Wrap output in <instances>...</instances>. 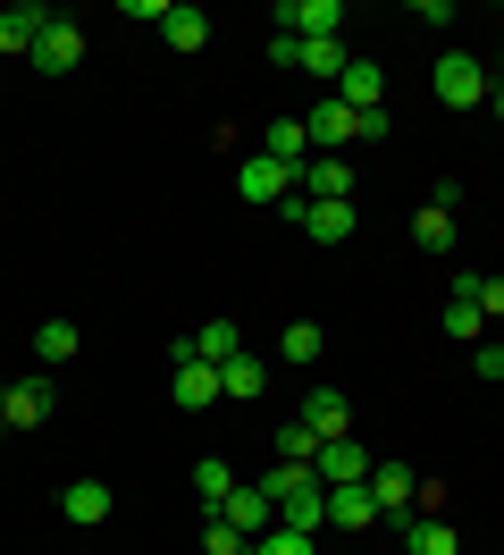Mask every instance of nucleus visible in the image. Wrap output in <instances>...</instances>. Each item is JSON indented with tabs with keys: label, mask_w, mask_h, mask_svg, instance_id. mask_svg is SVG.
I'll use <instances>...</instances> for the list:
<instances>
[{
	"label": "nucleus",
	"mask_w": 504,
	"mask_h": 555,
	"mask_svg": "<svg viewBox=\"0 0 504 555\" xmlns=\"http://www.w3.org/2000/svg\"><path fill=\"white\" fill-rule=\"evenodd\" d=\"M235 194H244L253 210H286V203L302 194V169H286V160H269V152H253V160L235 169Z\"/></svg>",
	"instance_id": "obj_1"
},
{
	"label": "nucleus",
	"mask_w": 504,
	"mask_h": 555,
	"mask_svg": "<svg viewBox=\"0 0 504 555\" xmlns=\"http://www.w3.org/2000/svg\"><path fill=\"white\" fill-rule=\"evenodd\" d=\"M429 85H437V102H445V109H479L488 93H496V85H488V68H479L470 51H445Z\"/></svg>",
	"instance_id": "obj_2"
},
{
	"label": "nucleus",
	"mask_w": 504,
	"mask_h": 555,
	"mask_svg": "<svg viewBox=\"0 0 504 555\" xmlns=\"http://www.w3.org/2000/svg\"><path fill=\"white\" fill-rule=\"evenodd\" d=\"M302 135H311V160H345V143H353V109L320 93V102L302 109Z\"/></svg>",
	"instance_id": "obj_3"
},
{
	"label": "nucleus",
	"mask_w": 504,
	"mask_h": 555,
	"mask_svg": "<svg viewBox=\"0 0 504 555\" xmlns=\"http://www.w3.org/2000/svg\"><path fill=\"white\" fill-rule=\"evenodd\" d=\"M269 17H277V35H295V42H328L345 26V0H277Z\"/></svg>",
	"instance_id": "obj_4"
},
{
	"label": "nucleus",
	"mask_w": 504,
	"mask_h": 555,
	"mask_svg": "<svg viewBox=\"0 0 504 555\" xmlns=\"http://www.w3.org/2000/svg\"><path fill=\"white\" fill-rule=\"evenodd\" d=\"M168 396H177L185 413H210V404H219V362H194L185 337H177V379H168Z\"/></svg>",
	"instance_id": "obj_5"
},
{
	"label": "nucleus",
	"mask_w": 504,
	"mask_h": 555,
	"mask_svg": "<svg viewBox=\"0 0 504 555\" xmlns=\"http://www.w3.org/2000/svg\"><path fill=\"white\" fill-rule=\"evenodd\" d=\"M311 472H320V488H362L370 480V447H362V438H328Z\"/></svg>",
	"instance_id": "obj_6"
},
{
	"label": "nucleus",
	"mask_w": 504,
	"mask_h": 555,
	"mask_svg": "<svg viewBox=\"0 0 504 555\" xmlns=\"http://www.w3.org/2000/svg\"><path fill=\"white\" fill-rule=\"evenodd\" d=\"M76 60H85V26H76V17H51L42 42H34V68H42V76H67Z\"/></svg>",
	"instance_id": "obj_7"
},
{
	"label": "nucleus",
	"mask_w": 504,
	"mask_h": 555,
	"mask_svg": "<svg viewBox=\"0 0 504 555\" xmlns=\"http://www.w3.org/2000/svg\"><path fill=\"white\" fill-rule=\"evenodd\" d=\"M60 9H42V0H17V9H0V51H17V60H34V42H42V26H51Z\"/></svg>",
	"instance_id": "obj_8"
},
{
	"label": "nucleus",
	"mask_w": 504,
	"mask_h": 555,
	"mask_svg": "<svg viewBox=\"0 0 504 555\" xmlns=\"http://www.w3.org/2000/svg\"><path fill=\"white\" fill-rule=\"evenodd\" d=\"M295 421L311 429V438H320V447H328V438H353V404H345L336 387H311V404H302Z\"/></svg>",
	"instance_id": "obj_9"
},
{
	"label": "nucleus",
	"mask_w": 504,
	"mask_h": 555,
	"mask_svg": "<svg viewBox=\"0 0 504 555\" xmlns=\"http://www.w3.org/2000/svg\"><path fill=\"white\" fill-rule=\"evenodd\" d=\"M362 488H370V505L396 521V514H412V488H421V472H403V463H370Z\"/></svg>",
	"instance_id": "obj_10"
},
{
	"label": "nucleus",
	"mask_w": 504,
	"mask_h": 555,
	"mask_svg": "<svg viewBox=\"0 0 504 555\" xmlns=\"http://www.w3.org/2000/svg\"><path fill=\"white\" fill-rule=\"evenodd\" d=\"M295 68L302 76H311V85H320V93H336V76H345V68H353V51H345V42H295Z\"/></svg>",
	"instance_id": "obj_11"
},
{
	"label": "nucleus",
	"mask_w": 504,
	"mask_h": 555,
	"mask_svg": "<svg viewBox=\"0 0 504 555\" xmlns=\"http://www.w3.org/2000/svg\"><path fill=\"white\" fill-rule=\"evenodd\" d=\"M336 102L353 109V118H362V109H387V76L370 68V60H353V68L336 76Z\"/></svg>",
	"instance_id": "obj_12"
},
{
	"label": "nucleus",
	"mask_w": 504,
	"mask_h": 555,
	"mask_svg": "<svg viewBox=\"0 0 504 555\" xmlns=\"http://www.w3.org/2000/svg\"><path fill=\"white\" fill-rule=\"evenodd\" d=\"M295 228H302L311 244H345L353 228H362V219H353V203H302V219H295Z\"/></svg>",
	"instance_id": "obj_13"
},
{
	"label": "nucleus",
	"mask_w": 504,
	"mask_h": 555,
	"mask_svg": "<svg viewBox=\"0 0 504 555\" xmlns=\"http://www.w3.org/2000/svg\"><path fill=\"white\" fill-rule=\"evenodd\" d=\"M0 413H9V429H42V421H51V379H9V404H0Z\"/></svg>",
	"instance_id": "obj_14"
},
{
	"label": "nucleus",
	"mask_w": 504,
	"mask_h": 555,
	"mask_svg": "<svg viewBox=\"0 0 504 555\" xmlns=\"http://www.w3.org/2000/svg\"><path fill=\"white\" fill-rule=\"evenodd\" d=\"M302 203H353V160H311L302 169Z\"/></svg>",
	"instance_id": "obj_15"
},
{
	"label": "nucleus",
	"mask_w": 504,
	"mask_h": 555,
	"mask_svg": "<svg viewBox=\"0 0 504 555\" xmlns=\"http://www.w3.org/2000/svg\"><path fill=\"white\" fill-rule=\"evenodd\" d=\"M261 152H269V160H286V169H311V135H302V118H269Z\"/></svg>",
	"instance_id": "obj_16"
},
{
	"label": "nucleus",
	"mask_w": 504,
	"mask_h": 555,
	"mask_svg": "<svg viewBox=\"0 0 504 555\" xmlns=\"http://www.w3.org/2000/svg\"><path fill=\"white\" fill-rule=\"evenodd\" d=\"M261 387H269V371L253 362V353H228V362H219V404H228V396H235V404H253Z\"/></svg>",
	"instance_id": "obj_17"
},
{
	"label": "nucleus",
	"mask_w": 504,
	"mask_h": 555,
	"mask_svg": "<svg viewBox=\"0 0 504 555\" xmlns=\"http://www.w3.org/2000/svg\"><path fill=\"white\" fill-rule=\"evenodd\" d=\"M219 514H228L235 530H244V539H261L269 521H277V505H269V496H261V480H253V488H235V496L219 505Z\"/></svg>",
	"instance_id": "obj_18"
},
{
	"label": "nucleus",
	"mask_w": 504,
	"mask_h": 555,
	"mask_svg": "<svg viewBox=\"0 0 504 555\" xmlns=\"http://www.w3.org/2000/svg\"><path fill=\"white\" fill-rule=\"evenodd\" d=\"M60 514L76 521V530H93V521H109V488H101V480H76V488H60Z\"/></svg>",
	"instance_id": "obj_19"
},
{
	"label": "nucleus",
	"mask_w": 504,
	"mask_h": 555,
	"mask_svg": "<svg viewBox=\"0 0 504 555\" xmlns=\"http://www.w3.org/2000/svg\"><path fill=\"white\" fill-rule=\"evenodd\" d=\"M160 42H168V51H202V42H210V17L177 0V9H168V17H160Z\"/></svg>",
	"instance_id": "obj_20"
},
{
	"label": "nucleus",
	"mask_w": 504,
	"mask_h": 555,
	"mask_svg": "<svg viewBox=\"0 0 504 555\" xmlns=\"http://www.w3.org/2000/svg\"><path fill=\"white\" fill-rule=\"evenodd\" d=\"M378 505H370V488H328V530H370Z\"/></svg>",
	"instance_id": "obj_21"
},
{
	"label": "nucleus",
	"mask_w": 504,
	"mask_h": 555,
	"mask_svg": "<svg viewBox=\"0 0 504 555\" xmlns=\"http://www.w3.org/2000/svg\"><path fill=\"white\" fill-rule=\"evenodd\" d=\"M185 346H194V362H228V353H244V337H235V320H202Z\"/></svg>",
	"instance_id": "obj_22"
},
{
	"label": "nucleus",
	"mask_w": 504,
	"mask_h": 555,
	"mask_svg": "<svg viewBox=\"0 0 504 555\" xmlns=\"http://www.w3.org/2000/svg\"><path fill=\"white\" fill-rule=\"evenodd\" d=\"M194 496H202V505H210V514H219V505H228V496H235V472H228V463H219V454H202V463H194Z\"/></svg>",
	"instance_id": "obj_23"
},
{
	"label": "nucleus",
	"mask_w": 504,
	"mask_h": 555,
	"mask_svg": "<svg viewBox=\"0 0 504 555\" xmlns=\"http://www.w3.org/2000/svg\"><path fill=\"white\" fill-rule=\"evenodd\" d=\"M445 337H454V346H479V337H488V312H479L470 295H454V304H445Z\"/></svg>",
	"instance_id": "obj_24"
},
{
	"label": "nucleus",
	"mask_w": 504,
	"mask_h": 555,
	"mask_svg": "<svg viewBox=\"0 0 504 555\" xmlns=\"http://www.w3.org/2000/svg\"><path fill=\"white\" fill-rule=\"evenodd\" d=\"M412 244H421V253H454V210H421V219H412Z\"/></svg>",
	"instance_id": "obj_25"
},
{
	"label": "nucleus",
	"mask_w": 504,
	"mask_h": 555,
	"mask_svg": "<svg viewBox=\"0 0 504 555\" xmlns=\"http://www.w3.org/2000/svg\"><path fill=\"white\" fill-rule=\"evenodd\" d=\"M76 346H85V337H76V320H42V328H34V353H42V362H67Z\"/></svg>",
	"instance_id": "obj_26"
},
{
	"label": "nucleus",
	"mask_w": 504,
	"mask_h": 555,
	"mask_svg": "<svg viewBox=\"0 0 504 555\" xmlns=\"http://www.w3.org/2000/svg\"><path fill=\"white\" fill-rule=\"evenodd\" d=\"M202 555H253V539H244L228 514H210V521H202Z\"/></svg>",
	"instance_id": "obj_27"
},
{
	"label": "nucleus",
	"mask_w": 504,
	"mask_h": 555,
	"mask_svg": "<svg viewBox=\"0 0 504 555\" xmlns=\"http://www.w3.org/2000/svg\"><path fill=\"white\" fill-rule=\"evenodd\" d=\"M253 555H320V539H302V530H286V521H269L261 539H253Z\"/></svg>",
	"instance_id": "obj_28"
},
{
	"label": "nucleus",
	"mask_w": 504,
	"mask_h": 555,
	"mask_svg": "<svg viewBox=\"0 0 504 555\" xmlns=\"http://www.w3.org/2000/svg\"><path fill=\"white\" fill-rule=\"evenodd\" d=\"M277 353H286V362H320V328H311V320H286Z\"/></svg>",
	"instance_id": "obj_29"
},
{
	"label": "nucleus",
	"mask_w": 504,
	"mask_h": 555,
	"mask_svg": "<svg viewBox=\"0 0 504 555\" xmlns=\"http://www.w3.org/2000/svg\"><path fill=\"white\" fill-rule=\"evenodd\" d=\"M277 463H320V438H311L302 421H286V429H277Z\"/></svg>",
	"instance_id": "obj_30"
},
{
	"label": "nucleus",
	"mask_w": 504,
	"mask_h": 555,
	"mask_svg": "<svg viewBox=\"0 0 504 555\" xmlns=\"http://www.w3.org/2000/svg\"><path fill=\"white\" fill-rule=\"evenodd\" d=\"M445 505H454V488H445V480H421V488H412V514L445 521Z\"/></svg>",
	"instance_id": "obj_31"
},
{
	"label": "nucleus",
	"mask_w": 504,
	"mask_h": 555,
	"mask_svg": "<svg viewBox=\"0 0 504 555\" xmlns=\"http://www.w3.org/2000/svg\"><path fill=\"white\" fill-rule=\"evenodd\" d=\"M470 362H479V379H504V346H479Z\"/></svg>",
	"instance_id": "obj_32"
},
{
	"label": "nucleus",
	"mask_w": 504,
	"mask_h": 555,
	"mask_svg": "<svg viewBox=\"0 0 504 555\" xmlns=\"http://www.w3.org/2000/svg\"><path fill=\"white\" fill-rule=\"evenodd\" d=\"M488 109H496V127H504V85H496V93H488Z\"/></svg>",
	"instance_id": "obj_33"
},
{
	"label": "nucleus",
	"mask_w": 504,
	"mask_h": 555,
	"mask_svg": "<svg viewBox=\"0 0 504 555\" xmlns=\"http://www.w3.org/2000/svg\"><path fill=\"white\" fill-rule=\"evenodd\" d=\"M0 404H9V379H0ZM0 421H9V413H0Z\"/></svg>",
	"instance_id": "obj_34"
},
{
	"label": "nucleus",
	"mask_w": 504,
	"mask_h": 555,
	"mask_svg": "<svg viewBox=\"0 0 504 555\" xmlns=\"http://www.w3.org/2000/svg\"><path fill=\"white\" fill-rule=\"evenodd\" d=\"M0 438H9V421H0Z\"/></svg>",
	"instance_id": "obj_35"
}]
</instances>
